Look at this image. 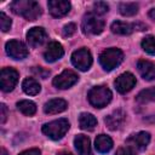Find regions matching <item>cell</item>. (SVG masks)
<instances>
[{
    "label": "cell",
    "instance_id": "6da1fadb",
    "mask_svg": "<svg viewBox=\"0 0 155 155\" xmlns=\"http://www.w3.org/2000/svg\"><path fill=\"white\" fill-rule=\"evenodd\" d=\"M11 10L28 21H35L41 15L40 5L33 0H16L11 4Z\"/></svg>",
    "mask_w": 155,
    "mask_h": 155
},
{
    "label": "cell",
    "instance_id": "7a4b0ae2",
    "mask_svg": "<svg viewBox=\"0 0 155 155\" xmlns=\"http://www.w3.org/2000/svg\"><path fill=\"white\" fill-rule=\"evenodd\" d=\"M122 59H124L122 51L119 48H115V47L104 50L99 56L101 65L103 67L104 70H108V71H110V70L115 69L117 65H120Z\"/></svg>",
    "mask_w": 155,
    "mask_h": 155
},
{
    "label": "cell",
    "instance_id": "3957f363",
    "mask_svg": "<svg viewBox=\"0 0 155 155\" xmlns=\"http://www.w3.org/2000/svg\"><path fill=\"white\" fill-rule=\"evenodd\" d=\"M87 97L94 108H103L111 101V91L107 86H94L90 90Z\"/></svg>",
    "mask_w": 155,
    "mask_h": 155
},
{
    "label": "cell",
    "instance_id": "277c9868",
    "mask_svg": "<svg viewBox=\"0 0 155 155\" xmlns=\"http://www.w3.org/2000/svg\"><path fill=\"white\" fill-rule=\"evenodd\" d=\"M68 130H69V122L67 119H58L48 124H45L42 126V132L48 138L54 139V140L61 139L67 133Z\"/></svg>",
    "mask_w": 155,
    "mask_h": 155
},
{
    "label": "cell",
    "instance_id": "5b68a950",
    "mask_svg": "<svg viewBox=\"0 0 155 155\" xmlns=\"http://www.w3.org/2000/svg\"><path fill=\"white\" fill-rule=\"evenodd\" d=\"M81 28H82V31L85 34L97 35V34H101L103 31V29H104V21L101 19L94 13H87L82 18Z\"/></svg>",
    "mask_w": 155,
    "mask_h": 155
},
{
    "label": "cell",
    "instance_id": "8992f818",
    "mask_svg": "<svg viewBox=\"0 0 155 155\" xmlns=\"http://www.w3.org/2000/svg\"><path fill=\"white\" fill-rule=\"evenodd\" d=\"M71 62L74 64V67H76L78 69L82 70V71H86L90 69L91 64H92V56H91V52L82 47V48H79L76 51L73 52L71 54Z\"/></svg>",
    "mask_w": 155,
    "mask_h": 155
},
{
    "label": "cell",
    "instance_id": "52a82bcc",
    "mask_svg": "<svg viewBox=\"0 0 155 155\" xmlns=\"http://www.w3.org/2000/svg\"><path fill=\"white\" fill-rule=\"evenodd\" d=\"M18 81V73L12 68H4L0 73V82L1 90L4 92H10L13 90Z\"/></svg>",
    "mask_w": 155,
    "mask_h": 155
},
{
    "label": "cell",
    "instance_id": "ba28073f",
    "mask_svg": "<svg viewBox=\"0 0 155 155\" xmlns=\"http://www.w3.org/2000/svg\"><path fill=\"white\" fill-rule=\"evenodd\" d=\"M78 79H79V76L75 71L67 69L53 79V85L58 88L64 90V88H69L73 85H75L78 82Z\"/></svg>",
    "mask_w": 155,
    "mask_h": 155
},
{
    "label": "cell",
    "instance_id": "9c48e42d",
    "mask_svg": "<svg viewBox=\"0 0 155 155\" xmlns=\"http://www.w3.org/2000/svg\"><path fill=\"white\" fill-rule=\"evenodd\" d=\"M6 52L7 54L13 59H23L28 56V48L27 46L18 40H10L6 42Z\"/></svg>",
    "mask_w": 155,
    "mask_h": 155
},
{
    "label": "cell",
    "instance_id": "30bf717a",
    "mask_svg": "<svg viewBox=\"0 0 155 155\" xmlns=\"http://www.w3.org/2000/svg\"><path fill=\"white\" fill-rule=\"evenodd\" d=\"M115 87L120 93H126L128 91H131L134 85H136V78L133 74L131 73H124L121 75H119L115 80Z\"/></svg>",
    "mask_w": 155,
    "mask_h": 155
},
{
    "label": "cell",
    "instance_id": "8fae6325",
    "mask_svg": "<svg viewBox=\"0 0 155 155\" xmlns=\"http://www.w3.org/2000/svg\"><path fill=\"white\" fill-rule=\"evenodd\" d=\"M46 39H47V33L41 27H34L29 29V31L27 33V41L31 47H38L42 45Z\"/></svg>",
    "mask_w": 155,
    "mask_h": 155
},
{
    "label": "cell",
    "instance_id": "7c38bea8",
    "mask_svg": "<svg viewBox=\"0 0 155 155\" xmlns=\"http://www.w3.org/2000/svg\"><path fill=\"white\" fill-rule=\"evenodd\" d=\"M50 13L53 17H63L70 10V2L65 0H51L47 4Z\"/></svg>",
    "mask_w": 155,
    "mask_h": 155
},
{
    "label": "cell",
    "instance_id": "4fadbf2b",
    "mask_svg": "<svg viewBox=\"0 0 155 155\" xmlns=\"http://www.w3.org/2000/svg\"><path fill=\"white\" fill-rule=\"evenodd\" d=\"M150 142V134L148 132H138L136 134H132L128 139L127 143L130 144L128 147L138 150H144Z\"/></svg>",
    "mask_w": 155,
    "mask_h": 155
},
{
    "label": "cell",
    "instance_id": "5bb4252c",
    "mask_svg": "<svg viewBox=\"0 0 155 155\" xmlns=\"http://www.w3.org/2000/svg\"><path fill=\"white\" fill-rule=\"evenodd\" d=\"M63 54H64L63 46L57 41H52L47 45V47L44 52V58L47 62H56L57 59L62 58Z\"/></svg>",
    "mask_w": 155,
    "mask_h": 155
},
{
    "label": "cell",
    "instance_id": "9a60e30c",
    "mask_svg": "<svg viewBox=\"0 0 155 155\" xmlns=\"http://www.w3.org/2000/svg\"><path fill=\"white\" fill-rule=\"evenodd\" d=\"M125 119H126L125 111L121 110V109H116V110H114L111 114H109V115L105 117L104 121H105V125L108 126V128L114 131V130L120 128V126L124 124Z\"/></svg>",
    "mask_w": 155,
    "mask_h": 155
},
{
    "label": "cell",
    "instance_id": "2e32d148",
    "mask_svg": "<svg viewBox=\"0 0 155 155\" xmlns=\"http://www.w3.org/2000/svg\"><path fill=\"white\" fill-rule=\"evenodd\" d=\"M68 104L64 99L62 98H54V99H51L48 101L47 103H45L44 105V111L46 114H58V113H62L67 109Z\"/></svg>",
    "mask_w": 155,
    "mask_h": 155
},
{
    "label": "cell",
    "instance_id": "e0dca14e",
    "mask_svg": "<svg viewBox=\"0 0 155 155\" xmlns=\"http://www.w3.org/2000/svg\"><path fill=\"white\" fill-rule=\"evenodd\" d=\"M74 145L79 155H92L90 138L85 134H78L74 139Z\"/></svg>",
    "mask_w": 155,
    "mask_h": 155
},
{
    "label": "cell",
    "instance_id": "ac0fdd59",
    "mask_svg": "<svg viewBox=\"0 0 155 155\" xmlns=\"http://www.w3.org/2000/svg\"><path fill=\"white\" fill-rule=\"evenodd\" d=\"M137 68H138V71L143 79L149 80V81L155 79V64H153L151 62L145 61V59H140L137 64Z\"/></svg>",
    "mask_w": 155,
    "mask_h": 155
},
{
    "label": "cell",
    "instance_id": "d6986e66",
    "mask_svg": "<svg viewBox=\"0 0 155 155\" xmlns=\"http://www.w3.org/2000/svg\"><path fill=\"white\" fill-rule=\"evenodd\" d=\"M94 148L99 153H108L113 148V140L107 134H99L94 140Z\"/></svg>",
    "mask_w": 155,
    "mask_h": 155
},
{
    "label": "cell",
    "instance_id": "ffe728a7",
    "mask_svg": "<svg viewBox=\"0 0 155 155\" xmlns=\"http://www.w3.org/2000/svg\"><path fill=\"white\" fill-rule=\"evenodd\" d=\"M110 29L114 34H119V35H130L134 30L133 24H130V23H126V22H122V21L113 22Z\"/></svg>",
    "mask_w": 155,
    "mask_h": 155
},
{
    "label": "cell",
    "instance_id": "44dd1931",
    "mask_svg": "<svg viewBox=\"0 0 155 155\" xmlns=\"http://www.w3.org/2000/svg\"><path fill=\"white\" fill-rule=\"evenodd\" d=\"M22 88H23V91H24L27 94L35 96V94H38V93L40 92L41 86H40V84H39L35 79H33V78H27V79H24L23 82H22Z\"/></svg>",
    "mask_w": 155,
    "mask_h": 155
},
{
    "label": "cell",
    "instance_id": "7402d4cb",
    "mask_svg": "<svg viewBox=\"0 0 155 155\" xmlns=\"http://www.w3.org/2000/svg\"><path fill=\"white\" fill-rule=\"evenodd\" d=\"M79 125H80V127L82 130L91 131L97 125V119L90 113H82L80 115V117H79Z\"/></svg>",
    "mask_w": 155,
    "mask_h": 155
},
{
    "label": "cell",
    "instance_id": "603a6c76",
    "mask_svg": "<svg viewBox=\"0 0 155 155\" xmlns=\"http://www.w3.org/2000/svg\"><path fill=\"white\" fill-rule=\"evenodd\" d=\"M17 108H18V110H19L22 114H24V115H27V116H31V115H34L35 111H36V105H35V103L31 102V101H27V99L18 102V103H17Z\"/></svg>",
    "mask_w": 155,
    "mask_h": 155
},
{
    "label": "cell",
    "instance_id": "cb8c5ba5",
    "mask_svg": "<svg viewBox=\"0 0 155 155\" xmlns=\"http://www.w3.org/2000/svg\"><path fill=\"white\" fill-rule=\"evenodd\" d=\"M119 10L121 15L130 17V16H134L138 12V5L136 2H121Z\"/></svg>",
    "mask_w": 155,
    "mask_h": 155
},
{
    "label": "cell",
    "instance_id": "d4e9b609",
    "mask_svg": "<svg viewBox=\"0 0 155 155\" xmlns=\"http://www.w3.org/2000/svg\"><path fill=\"white\" fill-rule=\"evenodd\" d=\"M137 101L139 103H148V102H155V87L147 88L140 91L137 94Z\"/></svg>",
    "mask_w": 155,
    "mask_h": 155
},
{
    "label": "cell",
    "instance_id": "484cf974",
    "mask_svg": "<svg viewBox=\"0 0 155 155\" xmlns=\"http://www.w3.org/2000/svg\"><path fill=\"white\" fill-rule=\"evenodd\" d=\"M142 48L149 54H155V38L153 35L145 36L142 40Z\"/></svg>",
    "mask_w": 155,
    "mask_h": 155
},
{
    "label": "cell",
    "instance_id": "4316f807",
    "mask_svg": "<svg viewBox=\"0 0 155 155\" xmlns=\"http://www.w3.org/2000/svg\"><path fill=\"white\" fill-rule=\"evenodd\" d=\"M109 10V6L104 1H97L93 4V12L94 15H104Z\"/></svg>",
    "mask_w": 155,
    "mask_h": 155
},
{
    "label": "cell",
    "instance_id": "83f0119b",
    "mask_svg": "<svg viewBox=\"0 0 155 155\" xmlns=\"http://www.w3.org/2000/svg\"><path fill=\"white\" fill-rule=\"evenodd\" d=\"M11 19L10 17H7L4 12H0V27H1V30L2 31H7L10 28H11Z\"/></svg>",
    "mask_w": 155,
    "mask_h": 155
},
{
    "label": "cell",
    "instance_id": "f1b7e54d",
    "mask_svg": "<svg viewBox=\"0 0 155 155\" xmlns=\"http://www.w3.org/2000/svg\"><path fill=\"white\" fill-rule=\"evenodd\" d=\"M75 31H76V25L74 23H68L63 27V35L67 36V38L71 36Z\"/></svg>",
    "mask_w": 155,
    "mask_h": 155
},
{
    "label": "cell",
    "instance_id": "f546056e",
    "mask_svg": "<svg viewBox=\"0 0 155 155\" xmlns=\"http://www.w3.org/2000/svg\"><path fill=\"white\" fill-rule=\"evenodd\" d=\"M116 155H136V151L131 147H122L116 151Z\"/></svg>",
    "mask_w": 155,
    "mask_h": 155
},
{
    "label": "cell",
    "instance_id": "4dcf8cb0",
    "mask_svg": "<svg viewBox=\"0 0 155 155\" xmlns=\"http://www.w3.org/2000/svg\"><path fill=\"white\" fill-rule=\"evenodd\" d=\"M33 71L35 75H40V78H42V79H46V76H48V74H50V71L44 70V68H41V67H35L33 69Z\"/></svg>",
    "mask_w": 155,
    "mask_h": 155
},
{
    "label": "cell",
    "instance_id": "1f68e13d",
    "mask_svg": "<svg viewBox=\"0 0 155 155\" xmlns=\"http://www.w3.org/2000/svg\"><path fill=\"white\" fill-rule=\"evenodd\" d=\"M7 119V108L5 104H0V122L4 124Z\"/></svg>",
    "mask_w": 155,
    "mask_h": 155
},
{
    "label": "cell",
    "instance_id": "d6a6232c",
    "mask_svg": "<svg viewBox=\"0 0 155 155\" xmlns=\"http://www.w3.org/2000/svg\"><path fill=\"white\" fill-rule=\"evenodd\" d=\"M19 155H40V150L39 149H29V150H24L22 151Z\"/></svg>",
    "mask_w": 155,
    "mask_h": 155
},
{
    "label": "cell",
    "instance_id": "836d02e7",
    "mask_svg": "<svg viewBox=\"0 0 155 155\" xmlns=\"http://www.w3.org/2000/svg\"><path fill=\"white\" fill-rule=\"evenodd\" d=\"M149 17H150L151 19H155V8H151V10L149 11Z\"/></svg>",
    "mask_w": 155,
    "mask_h": 155
},
{
    "label": "cell",
    "instance_id": "e575fe53",
    "mask_svg": "<svg viewBox=\"0 0 155 155\" xmlns=\"http://www.w3.org/2000/svg\"><path fill=\"white\" fill-rule=\"evenodd\" d=\"M57 155H73V154L69 151H59V153H57Z\"/></svg>",
    "mask_w": 155,
    "mask_h": 155
},
{
    "label": "cell",
    "instance_id": "d590c367",
    "mask_svg": "<svg viewBox=\"0 0 155 155\" xmlns=\"http://www.w3.org/2000/svg\"><path fill=\"white\" fill-rule=\"evenodd\" d=\"M1 153H2V155H7V153H6V150L4 148H1Z\"/></svg>",
    "mask_w": 155,
    "mask_h": 155
}]
</instances>
